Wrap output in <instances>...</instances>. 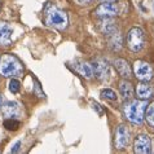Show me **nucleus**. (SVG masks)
Here are the masks:
<instances>
[{
	"instance_id": "f257e3e1",
	"label": "nucleus",
	"mask_w": 154,
	"mask_h": 154,
	"mask_svg": "<svg viewBox=\"0 0 154 154\" xmlns=\"http://www.w3.org/2000/svg\"><path fill=\"white\" fill-rule=\"evenodd\" d=\"M44 22L47 26L54 27L57 30H65L69 23L67 14L58 7L48 3L44 8Z\"/></svg>"
},
{
	"instance_id": "f03ea898",
	"label": "nucleus",
	"mask_w": 154,
	"mask_h": 154,
	"mask_svg": "<svg viewBox=\"0 0 154 154\" xmlns=\"http://www.w3.org/2000/svg\"><path fill=\"white\" fill-rule=\"evenodd\" d=\"M23 72L22 62L14 54L5 53L0 57V74L5 78H16L21 76Z\"/></svg>"
},
{
	"instance_id": "7ed1b4c3",
	"label": "nucleus",
	"mask_w": 154,
	"mask_h": 154,
	"mask_svg": "<svg viewBox=\"0 0 154 154\" xmlns=\"http://www.w3.org/2000/svg\"><path fill=\"white\" fill-rule=\"evenodd\" d=\"M146 106V100H132L123 105V113L131 123L141 125L144 121V113Z\"/></svg>"
},
{
	"instance_id": "20e7f679",
	"label": "nucleus",
	"mask_w": 154,
	"mask_h": 154,
	"mask_svg": "<svg viewBox=\"0 0 154 154\" xmlns=\"http://www.w3.org/2000/svg\"><path fill=\"white\" fill-rule=\"evenodd\" d=\"M127 47L131 52L137 53L145 47V34L140 27H134L127 35Z\"/></svg>"
},
{
	"instance_id": "39448f33",
	"label": "nucleus",
	"mask_w": 154,
	"mask_h": 154,
	"mask_svg": "<svg viewBox=\"0 0 154 154\" xmlns=\"http://www.w3.org/2000/svg\"><path fill=\"white\" fill-rule=\"evenodd\" d=\"M134 71L136 78L140 79L141 82H149L153 79V69L148 62L143 61V60H137L135 62L134 66Z\"/></svg>"
},
{
	"instance_id": "423d86ee",
	"label": "nucleus",
	"mask_w": 154,
	"mask_h": 154,
	"mask_svg": "<svg viewBox=\"0 0 154 154\" xmlns=\"http://www.w3.org/2000/svg\"><path fill=\"white\" fill-rule=\"evenodd\" d=\"M134 150L137 154H148L152 152V140L148 135H140L135 140Z\"/></svg>"
},
{
	"instance_id": "0eeeda50",
	"label": "nucleus",
	"mask_w": 154,
	"mask_h": 154,
	"mask_svg": "<svg viewBox=\"0 0 154 154\" xmlns=\"http://www.w3.org/2000/svg\"><path fill=\"white\" fill-rule=\"evenodd\" d=\"M95 14L98 17H113L118 14V7L113 3H102L100 4L96 9H95Z\"/></svg>"
},
{
	"instance_id": "6e6552de",
	"label": "nucleus",
	"mask_w": 154,
	"mask_h": 154,
	"mask_svg": "<svg viewBox=\"0 0 154 154\" xmlns=\"http://www.w3.org/2000/svg\"><path fill=\"white\" fill-rule=\"evenodd\" d=\"M130 143V132L126 126H119L115 134V146L118 149H125Z\"/></svg>"
},
{
	"instance_id": "1a4fd4ad",
	"label": "nucleus",
	"mask_w": 154,
	"mask_h": 154,
	"mask_svg": "<svg viewBox=\"0 0 154 154\" xmlns=\"http://www.w3.org/2000/svg\"><path fill=\"white\" fill-rule=\"evenodd\" d=\"M92 69H93V75L96 76L97 79L100 80H105L109 75V66L106 65L104 61L101 60H97V61L93 62L92 65Z\"/></svg>"
},
{
	"instance_id": "9d476101",
	"label": "nucleus",
	"mask_w": 154,
	"mask_h": 154,
	"mask_svg": "<svg viewBox=\"0 0 154 154\" xmlns=\"http://www.w3.org/2000/svg\"><path fill=\"white\" fill-rule=\"evenodd\" d=\"M2 112L8 118H16L21 114L20 104L16 101H7L5 104H3V106H2Z\"/></svg>"
},
{
	"instance_id": "9b49d317",
	"label": "nucleus",
	"mask_w": 154,
	"mask_h": 154,
	"mask_svg": "<svg viewBox=\"0 0 154 154\" xmlns=\"http://www.w3.org/2000/svg\"><path fill=\"white\" fill-rule=\"evenodd\" d=\"M13 29L9 23L0 21V45H8L12 40Z\"/></svg>"
},
{
	"instance_id": "f8f14e48",
	"label": "nucleus",
	"mask_w": 154,
	"mask_h": 154,
	"mask_svg": "<svg viewBox=\"0 0 154 154\" xmlns=\"http://www.w3.org/2000/svg\"><path fill=\"white\" fill-rule=\"evenodd\" d=\"M74 69L75 71H78L80 75L84 76L87 79H91L93 76V69H92V65H89L88 62H84V61H76L75 65H74Z\"/></svg>"
},
{
	"instance_id": "ddd939ff",
	"label": "nucleus",
	"mask_w": 154,
	"mask_h": 154,
	"mask_svg": "<svg viewBox=\"0 0 154 154\" xmlns=\"http://www.w3.org/2000/svg\"><path fill=\"white\" fill-rule=\"evenodd\" d=\"M114 65H115V69L118 70V72L123 76V78H131L132 70H131V67H130V65H128V62L126 61V60H122V58L115 60Z\"/></svg>"
},
{
	"instance_id": "4468645a",
	"label": "nucleus",
	"mask_w": 154,
	"mask_h": 154,
	"mask_svg": "<svg viewBox=\"0 0 154 154\" xmlns=\"http://www.w3.org/2000/svg\"><path fill=\"white\" fill-rule=\"evenodd\" d=\"M136 93L141 100H148L153 96V89L148 83H139L136 87Z\"/></svg>"
},
{
	"instance_id": "2eb2a0df",
	"label": "nucleus",
	"mask_w": 154,
	"mask_h": 154,
	"mask_svg": "<svg viewBox=\"0 0 154 154\" xmlns=\"http://www.w3.org/2000/svg\"><path fill=\"white\" fill-rule=\"evenodd\" d=\"M119 91H121V95L127 98V100H130V98L134 97V87H132V84L130 82H126V80H122L121 84H119Z\"/></svg>"
},
{
	"instance_id": "dca6fc26",
	"label": "nucleus",
	"mask_w": 154,
	"mask_h": 154,
	"mask_svg": "<svg viewBox=\"0 0 154 154\" xmlns=\"http://www.w3.org/2000/svg\"><path fill=\"white\" fill-rule=\"evenodd\" d=\"M4 127L9 131H16V130H18V127H20V122L16 121L14 118H8L4 121Z\"/></svg>"
},
{
	"instance_id": "f3484780",
	"label": "nucleus",
	"mask_w": 154,
	"mask_h": 154,
	"mask_svg": "<svg viewBox=\"0 0 154 154\" xmlns=\"http://www.w3.org/2000/svg\"><path fill=\"white\" fill-rule=\"evenodd\" d=\"M145 110H146V115H145L146 117V122L149 123L150 127H154V102H152Z\"/></svg>"
},
{
	"instance_id": "a211bd4d",
	"label": "nucleus",
	"mask_w": 154,
	"mask_h": 154,
	"mask_svg": "<svg viewBox=\"0 0 154 154\" xmlns=\"http://www.w3.org/2000/svg\"><path fill=\"white\" fill-rule=\"evenodd\" d=\"M101 96L104 97V98H108V100H117V93H115L113 89H110V88H105V89H102L101 91Z\"/></svg>"
},
{
	"instance_id": "6ab92c4d",
	"label": "nucleus",
	"mask_w": 154,
	"mask_h": 154,
	"mask_svg": "<svg viewBox=\"0 0 154 154\" xmlns=\"http://www.w3.org/2000/svg\"><path fill=\"white\" fill-rule=\"evenodd\" d=\"M20 89H21V83H20L17 79L12 78L11 82H9V91H11L12 93H18Z\"/></svg>"
},
{
	"instance_id": "aec40b11",
	"label": "nucleus",
	"mask_w": 154,
	"mask_h": 154,
	"mask_svg": "<svg viewBox=\"0 0 154 154\" xmlns=\"http://www.w3.org/2000/svg\"><path fill=\"white\" fill-rule=\"evenodd\" d=\"M92 108L95 109V110H97V113H98V114H102V109L100 108V105H98L96 101H92Z\"/></svg>"
},
{
	"instance_id": "412c9836",
	"label": "nucleus",
	"mask_w": 154,
	"mask_h": 154,
	"mask_svg": "<svg viewBox=\"0 0 154 154\" xmlns=\"http://www.w3.org/2000/svg\"><path fill=\"white\" fill-rule=\"evenodd\" d=\"M35 91L38 92V96L39 97H44V93L40 92V85H39V83H38L36 80H35Z\"/></svg>"
},
{
	"instance_id": "4be33fe9",
	"label": "nucleus",
	"mask_w": 154,
	"mask_h": 154,
	"mask_svg": "<svg viewBox=\"0 0 154 154\" xmlns=\"http://www.w3.org/2000/svg\"><path fill=\"white\" fill-rule=\"evenodd\" d=\"M20 146H21V141H17V143L13 145V148H12L11 153H17V152L20 150Z\"/></svg>"
},
{
	"instance_id": "5701e85b",
	"label": "nucleus",
	"mask_w": 154,
	"mask_h": 154,
	"mask_svg": "<svg viewBox=\"0 0 154 154\" xmlns=\"http://www.w3.org/2000/svg\"><path fill=\"white\" fill-rule=\"evenodd\" d=\"M3 102H4V98H3V95H0V109L3 106Z\"/></svg>"
},
{
	"instance_id": "b1692460",
	"label": "nucleus",
	"mask_w": 154,
	"mask_h": 154,
	"mask_svg": "<svg viewBox=\"0 0 154 154\" xmlns=\"http://www.w3.org/2000/svg\"><path fill=\"white\" fill-rule=\"evenodd\" d=\"M78 2H80V3H85V4H87V3L91 2V0H78Z\"/></svg>"
},
{
	"instance_id": "393cba45",
	"label": "nucleus",
	"mask_w": 154,
	"mask_h": 154,
	"mask_svg": "<svg viewBox=\"0 0 154 154\" xmlns=\"http://www.w3.org/2000/svg\"><path fill=\"white\" fill-rule=\"evenodd\" d=\"M101 2H115V0H101Z\"/></svg>"
}]
</instances>
